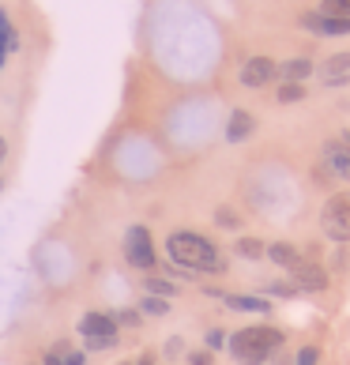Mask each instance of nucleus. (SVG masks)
I'll return each instance as SVG.
<instances>
[{
  "instance_id": "obj_2",
  "label": "nucleus",
  "mask_w": 350,
  "mask_h": 365,
  "mask_svg": "<svg viewBox=\"0 0 350 365\" xmlns=\"http://www.w3.org/2000/svg\"><path fill=\"white\" fill-rule=\"evenodd\" d=\"M282 346V331L275 328H245L230 339V354L241 365H260Z\"/></svg>"
},
{
  "instance_id": "obj_25",
  "label": "nucleus",
  "mask_w": 350,
  "mask_h": 365,
  "mask_svg": "<svg viewBox=\"0 0 350 365\" xmlns=\"http://www.w3.org/2000/svg\"><path fill=\"white\" fill-rule=\"evenodd\" d=\"M4 155H8V143H4V140H0V162H4Z\"/></svg>"
},
{
  "instance_id": "obj_20",
  "label": "nucleus",
  "mask_w": 350,
  "mask_h": 365,
  "mask_svg": "<svg viewBox=\"0 0 350 365\" xmlns=\"http://www.w3.org/2000/svg\"><path fill=\"white\" fill-rule=\"evenodd\" d=\"M320 361V350L316 346H305L302 354H298V365H316Z\"/></svg>"
},
{
  "instance_id": "obj_24",
  "label": "nucleus",
  "mask_w": 350,
  "mask_h": 365,
  "mask_svg": "<svg viewBox=\"0 0 350 365\" xmlns=\"http://www.w3.org/2000/svg\"><path fill=\"white\" fill-rule=\"evenodd\" d=\"M207 346H222V331H211L207 335Z\"/></svg>"
},
{
  "instance_id": "obj_15",
  "label": "nucleus",
  "mask_w": 350,
  "mask_h": 365,
  "mask_svg": "<svg viewBox=\"0 0 350 365\" xmlns=\"http://www.w3.org/2000/svg\"><path fill=\"white\" fill-rule=\"evenodd\" d=\"M267 256H272L279 267H287V272H290L294 264H302V260H298V252H294L290 245H272V249H267Z\"/></svg>"
},
{
  "instance_id": "obj_14",
  "label": "nucleus",
  "mask_w": 350,
  "mask_h": 365,
  "mask_svg": "<svg viewBox=\"0 0 350 365\" xmlns=\"http://www.w3.org/2000/svg\"><path fill=\"white\" fill-rule=\"evenodd\" d=\"M16 49V34H11V23L4 16V8H0V68H4V57Z\"/></svg>"
},
{
  "instance_id": "obj_17",
  "label": "nucleus",
  "mask_w": 350,
  "mask_h": 365,
  "mask_svg": "<svg viewBox=\"0 0 350 365\" xmlns=\"http://www.w3.org/2000/svg\"><path fill=\"white\" fill-rule=\"evenodd\" d=\"M237 252L249 256V260H260V256H264V245H260V241H252V237H241V241H237Z\"/></svg>"
},
{
  "instance_id": "obj_22",
  "label": "nucleus",
  "mask_w": 350,
  "mask_h": 365,
  "mask_svg": "<svg viewBox=\"0 0 350 365\" xmlns=\"http://www.w3.org/2000/svg\"><path fill=\"white\" fill-rule=\"evenodd\" d=\"M188 365H215V361H211V354H207V350H200V354H192V358H188Z\"/></svg>"
},
{
  "instance_id": "obj_13",
  "label": "nucleus",
  "mask_w": 350,
  "mask_h": 365,
  "mask_svg": "<svg viewBox=\"0 0 350 365\" xmlns=\"http://www.w3.org/2000/svg\"><path fill=\"white\" fill-rule=\"evenodd\" d=\"M230 309H245V313H267V302L264 297H245V294H230L226 297Z\"/></svg>"
},
{
  "instance_id": "obj_6",
  "label": "nucleus",
  "mask_w": 350,
  "mask_h": 365,
  "mask_svg": "<svg viewBox=\"0 0 350 365\" xmlns=\"http://www.w3.org/2000/svg\"><path fill=\"white\" fill-rule=\"evenodd\" d=\"M275 76H279V64L272 57H252V61H245V68H241V83L245 87H267Z\"/></svg>"
},
{
  "instance_id": "obj_7",
  "label": "nucleus",
  "mask_w": 350,
  "mask_h": 365,
  "mask_svg": "<svg viewBox=\"0 0 350 365\" xmlns=\"http://www.w3.org/2000/svg\"><path fill=\"white\" fill-rule=\"evenodd\" d=\"M290 287L294 290H324L328 287V275L320 272L316 264H294L290 267Z\"/></svg>"
},
{
  "instance_id": "obj_9",
  "label": "nucleus",
  "mask_w": 350,
  "mask_h": 365,
  "mask_svg": "<svg viewBox=\"0 0 350 365\" xmlns=\"http://www.w3.org/2000/svg\"><path fill=\"white\" fill-rule=\"evenodd\" d=\"M343 79H350V53H335V57H328L320 64V83L339 87Z\"/></svg>"
},
{
  "instance_id": "obj_8",
  "label": "nucleus",
  "mask_w": 350,
  "mask_h": 365,
  "mask_svg": "<svg viewBox=\"0 0 350 365\" xmlns=\"http://www.w3.org/2000/svg\"><path fill=\"white\" fill-rule=\"evenodd\" d=\"M79 331L87 335V339H113L117 335V320L105 317V313H87L79 320Z\"/></svg>"
},
{
  "instance_id": "obj_11",
  "label": "nucleus",
  "mask_w": 350,
  "mask_h": 365,
  "mask_svg": "<svg viewBox=\"0 0 350 365\" xmlns=\"http://www.w3.org/2000/svg\"><path fill=\"white\" fill-rule=\"evenodd\" d=\"M252 128H257V120H252V113L237 110V113L230 117V125H226V140H230V143H241V140H245Z\"/></svg>"
},
{
  "instance_id": "obj_5",
  "label": "nucleus",
  "mask_w": 350,
  "mask_h": 365,
  "mask_svg": "<svg viewBox=\"0 0 350 365\" xmlns=\"http://www.w3.org/2000/svg\"><path fill=\"white\" fill-rule=\"evenodd\" d=\"M320 170L335 181H350V143H328L320 155Z\"/></svg>"
},
{
  "instance_id": "obj_18",
  "label": "nucleus",
  "mask_w": 350,
  "mask_h": 365,
  "mask_svg": "<svg viewBox=\"0 0 350 365\" xmlns=\"http://www.w3.org/2000/svg\"><path fill=\"white\" fill-rule=\"evenodd\" d=\"M298 98H305V91H302V83H287L279 91V102H298Z\"/></svg>"
},
{
  "instance_id": "obj_16",
  "label": "nucleus",
  "mask_w": 350,
  "mask_h": 365,
  "mask_svg": "<svg viewBox=\"0 0 350 365\" xmlns=\"http://www.w3.org/2000/svg\"><path fill=\"white\" fill-rule=\"evenodd\" d=\"M320 16H339V19H350V0H324Z\"/></svg>"
},
{
  "instance_id": "obj_27",
  "label": "nucleus",
  "mask_w": 350,
  "mask_h": 365,
  "mask_svg": "<svg viewBox=\"0 0 350 365\" xmlns=\"http://www.w3.org/2000/svg\"><path fill=\"white\" fill-rule=\"evenodd\" d=\"M343 143H350V132H346V140H343Z\"/></svg>"
},
{
  "instance_id": "obj_19",
  "label": "nucleus",
  "mask_w": 350,
  "mask_h": 365,
  "mask_svg": "<svg viewBox=\"0 0 350 365\" xmlns=\"http://www.w3.org/2000/svg\"><path fill=\"white\" fill-rule=\"evenodd\" d=\"M147 290H151V294H170V297H173V282H163V279H147Z\"/></svg>"
},
{
  "instance_id": "obj_4",
  "label": "nucleus",
  "mask_w": 350,
  "mask_h": 365,
  "mask_svg": "<svg viewBox=\"0 0 350 365\" xmlns=\"http://www.w3.org/2000/svg\"><path fill=\"white\" fill-rule=\"evenodd\" d=\"M324 234L335 237V241H350V192H339L328 200L324 207Z\"/></svg>"
},
{
  "instance_id": "obj_23",
  "label": "nucleus",
  "mask_w": 350,
  "mask_h": 365,
  "mask_svg": "<svg viewBox=\"0 0 350 365\" xmlns=\"http://www.w3.org/2000/svg\"><path fill=\"white\" fill-rule=\"evenodd\" d=\"M219 222H222V226H237V215H230V211H219Z\"/></svg>"
},
{
  "instance_id": "obj_26",
  "label": "nucleus",
  "mask_w": 350,
  "mask_h": 365,
  "mask_svg": "<svg viewBox=\"0 0 350 365\" xmlns=\"http://www.w3.org/2000/svg\"><path fill=\"white\" fill-rule=\"evenodd\" d=\"M140 365H155V361H151V354H147V358H140Z\"/></svg>"
},
{
  "instance_id": "obj_10",
  "label": "nucleus",
  "mask_w": 350,
  "mask_h": 365,
  "mask_svg": "<svg viewBox=\"0 0 350 365\" xmlns=\"http://www.w3.org/2000/svg\"><path fill=\"white\" fill-rule=\"evenodd\" d=\"M302 23L316 34H350V19H339V16H305Z\"/></svg>"
},
{
  "instance_id": "obj_1",
  "label": "nucleus",
  "mask_w": 350,
  "mask_h": 365,
  "mask_svg": "<svg viewBox=\"0 0 350 365\" xmlns=\"http://www.w3.org/2000/svg\"><path fill=\"white\" fill-rule=\"evenodd\" d=\"M170 256L185 267H196V272H222V256L215 252L211 245L200 234H188V230H177V234H170L166 241Z\"/></svg>"
},
{
  "instance_id": "obj_28",
  "label": "nucleus",
  "mask_w": 350,
  "mask_h": 365,
  "mask_svg": "<svg viewBox=\"0 0 350 365\" xmlns=\"http://www.w3.org/2000/svg\"><path fill=\"white\" fill-rule=\"evenodd\" d=\"M0 188H4V181H0Z\"/></svg>"
},
{
  "instance_id": "obj_12",
  "label": "nucleus",
  "mask_w": 350,
  "mask_h": 365,
  "mask_svg": "<svg viewBox=\"0 0 350 365\" xmlns=\"http://www.w3.org/2000/svg\"><path fill=\"white\" fill-rule=\"evenodd\" d=\"M279 72H282V79H287V83H302L305 76H313V64H309L305 57H294V61L282 64Z\"/></svg>"
},
{
  "instance_id": "obj_21",
  "label": "nucleus",
  "mask_w": 350,
  "mask_h": 365,
  "mask_svg": "<svg viewBox=\"0 0 350 365\" xmlns=\"http://www.w3.org/2000/svg\"><path fill=\"white\" fill-rule=\"evenodd\" d=\"M143 313H155V317H163V313H166V302H158V297H147V302H143Z\"/></svg>"
},
{
  "instance_id": "obj_3",
  "label": "nucleus",
  "mask_w": 350,
  "mask_h": 365,
  "mask_svg": "<svg viewBox=\"0 0 350 365\" xmlns=\"http://www.w3.org/2000/svg\"><path fill=\"white\" fill-rule=\"evenodd\" d=\"M125 256H128L132 267H140V272H155V267H158L151 234H147L143 226H132V230H128V237H125Z\"/></svg>"
}]
</instances>
